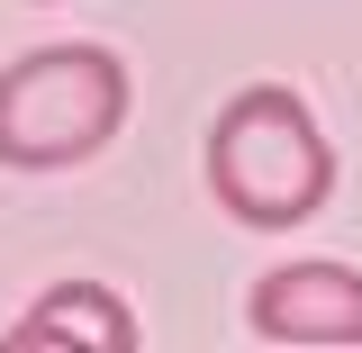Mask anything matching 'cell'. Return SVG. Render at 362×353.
I'll list each match as a JSON object with an SVG mask.
<instances>
[{
    "mask_svg": "<svg viewBox=\"0 0 362 353\" xmlns=\"http://www.w3.org/2000/svg\"><path fill=\"white\" fill-rule=\"evenodd\" d=\"M0 353H136V308L109 281H54L0 335Z\"/></svg>",
    "mask_w": 362,
    "mask_h": 353,
    "instance_id": "cell-4",
    "label": "cell"
},
{
    "mask_svg": "<svg viewBox=\"0 0 362 353\" xmlns=\"http://www.w3.org/2000/svg\"><path fill=\"white\" fill-rule=\"evenodd\" d=\"M199 163H209L218 209L235 226H254V236L308 226L326 209V190H335V145L308 118V100L281 91V82L235 91L218 109V127H209V145H199Z\"/></svg>",
    "mask_w": 362,
    "mask_h": 353,
    "instance_id": "cell-1",
    "label": "cell"
},
{
    "mask_svg": "<svg viewBox=\"0 0 362 353\" xmlns=\"http://www.w3.org/2000/svg\"><path fill=\"white\" fill-rule=\"evenodd\" d=\"M127 127V64L109 45H37L0 73V163L9 173H73Z\"/></svg>",
    "mask_w": 362,
    "mask_h": 353,
    "instance_id": "cell-2",
    "label": "cell"
},
{
    "mask_svg": "<svg viewBox=\"0 0 362 353\" xmlns=\"http://www.w3.org/2000/svg\"><path fill=\"white\" fill-rule=\"evenodd\" d=\"M245 326L263 345H362V272L354 263H281L254 281Z\"/></svg>",
    "mask_w": 362,
    "mask_h": 353,
    "instance_id": "cell-3",
    "label": "cell"
}]
</instances>
